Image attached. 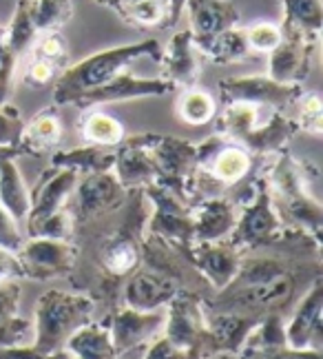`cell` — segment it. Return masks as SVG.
I'll use <instances>...</instances> for the list:
<instances>
[{"label":"cell","instance_id":"1","mask_svg":"<svg viewBox=\"0 0 323 359\" xmlns=\"http://www.w3.org/2000/svg\"><path fill=\"white\" fill-rule=\"evenodd\" d=\"M139 58H151L160 62L162 60V43L156 38L139 40L131 45H120L95 51L91 56L82 58L74 65H67L55 78L53 87V102L58 107L71 104L78 95L84 91H91L95 87L104 85L111 78L126 72V67Z\"/></svg>","mask_w":323,"mask_h":359},{"label":"cell","instance_id":"2","mask_svg":"<svg viewBox=\"0 0 323 359\" xmlns=\"http://www.w3.org/2000/svg\"><path fill=\"white\" fill-rule=\"evenodd\" d=\"M91 313L87 297L49 291L38 302V353H49L58 344L76 333V328Z\"/></svg>","mask_w":323,"mask_h":359},{"label":"cell","instance_id":"3","mask_svg":"<svg viewBox=\"0 0 323 359\" xmlns=\"http://www.w3.org/2000/svg\"><path fill=\"white\" fill-rule=\"evenodd\" d=\"M303 85H294V82H277L268 74L257 76H231L219 80L217 93L219 100L226 102H250V104H266L273 109L294 107L303 93Z\"/></svg>","mask_w":323,"mask_h":359},{"label":"cell","instance_id":"4","mask_svg":"<svg viewBox=\"0 0 323 359\" xmlns=\"http://www.w3.org/2000/svg\"><path fill=\"white\" fill-rule=\"evenodd\" d=\"M177 91L173 82L162 78H139L135 74L122 72L116 78H111L104 85L95 87L91 91H84L82 95L71 102L78 109H91L97 104H109V102H126V100H142V98H160V95H168Z\"/></svg>","mask_w":323,"mask_h":359},{"label":"cell","instance_id":"5","mask_svg":"<svg viewBox=\"0 0 323 359\" xmlns=\"http://www.w3.org/2000/svg\"><path fill=\"white\" fill-rule=\"evenodd\" d=\"M74 193H76V211L80 222L118 211L129 200V189L120 182L114 169L82 175Z\"/></svg>","mask_w":323,"mask_h":359},{"label":"cell","instance_id":"6","mask_svg":"<svg viewBox=\"0 0 323 359\" xmlns=\"http://www.w3.org/2000/svg\"><path fill=\"white\" fill-rule=\"evenodd\" d=\"M282 27V25H279ZM282 43L268 53V76L277 82H301L310 76L312 56L317 49V40L305 38L297 32H290L282 27Z\"/></svg>","mask_w":323,"mask_h":359},{"label":"cell","instance_id":"7","mask_svg":"<svg viewBox=\"0 0 323 359\" xmlns=\"http://www.w3.org/2000/svg\"><path fill=\"white\" fill-rule=\"evenodd\" d=\"M158 133L126 135L116 149L114 173L126 189H144L158 177L156 162L151 156V147L156 144Z\"/></svg>","mask_w":323,"mask_h":359},{"label":"cell","instance_id":"8","mask_svg":"<svg viewBox=\"0 0 323 359\" xmlns=\"http://www.w3.org/2000/svg\"><path fill=\"white\" fill-rule=\"evenodd\" d=\"M78 180L80 175L76 171L60 169V167H49L38 177L36 191L32 193V209L27 213L29 233L42 222V219H47L49 215L64 209L67 200L74 196Z\"/></svg>","mask_w":323,"mask_h":359},{"label":"cell","instance_id":"9","mask_svg":"<svg viewBox=\"0 0 323 359\" xmlns=\"http://www.w3.org/2000/svg\"><path fill=\"white\" fill-rule=\"evenodd\" d=\"M294 293V278L290 273L282 271L275 278L259 282L235 286V291L228 293L226 306L228 313H255V311H270L279 309L292 297Z\"/></svg>","mask_w":323,"mask_h":359},{"label":"cell","instance_id":"10","mask_svg":"<svg viewBox=\"0 0 323 359\" xmlns=\"http://www.w3.org/2000/svg\"><path fill=\"white\" fill-rule=\"evenodd\" d=\"M160 65L164 67V78L177 89L195 87L202 74V56L193 43L191 29H181L171 36L166 47H162Z\"/></svg>","mask_w":323,"mask_h":359},{"label":"cell","instance_id":"11","mask_svg":"<svg viewBox=\"0 0 323 359\" xmlns=\"http://www.w3.org/2000/svg\"><path fill=\"white\" fill-rule=\"evenodd\" d=\"M299 135V124L294 118H288L282 109H273V116L266 124H257L255 129L248 131L240 142L250 154L257 156H273L277 151L288 149L292 137Z\"/></svg>","mask_w":323,"mask_h":359},{"label":"cell","instance_id":"12","mask_svg":"<svg viewBox=\"0 0 323 359\" xmlns=\"http://www.w3.org/2000/svg\"><path fill=\"white\" fill-rule=\"evenodd\" d=\"M193 38L213 36L240 22V9L233 0H186Z\"/></svg>","mask_w":323,"mask_h":359},{"label":"cell","instance_id":"13","mask_svg":"<svg viewBox=\"0 0 323 359\" xmlns=\"http://www.w3.org/2000/svg\"><path fill=\"white\" fill-rule=\"evenodd\" d=\"M198 171H202L215 187H231L242 182L252 171V154L242 144L226 142L208 160V164H204Z\"/></svg>","mask_w":323,"mask_h":359},{"label":"cell","instance_id":"14","mask_svg":"<svg viewBox=\"0 0 323 359\" xmlns=\"http://www.w3.org/2000/svg\"><path fill=\"white\" fill-rule=\"evenodd\" d=\"M62 142V122L53 109H42L22 127L18 149L22 156H42L53 154Z\"/></svg>","mask_w":323,"mask_h":359},{"label":"cell","instance_id":"15","mask_svg":"<svg viewBox=\"0 0 323 359\" xmlns=\"http://www.w3.org/2000/svg\"><path fill=\"white\" fill-rule=\"evenodd\" d=\"M177 284L168 275L153 273V271H142L131 278V282L126 284L124 297L129 302V306L135 311H151L160 306V304L168 302L175 297Z\"/></svg>","mask_w":323,"mask_h":359},{"label":"cell","instance_id":"16","mask_svg":"<svg viewBox=\"0 0 323 359\" xmlns=\"http://www.w3.org/2000/svg\"><path fill=\"white\" fill-rule=\"evenodd\" d=\"M193 43L198 47L202 58H208L215 65L240 62L250 53L248 43H246V32L240 29V27H231V29H224L213 36L193 38Z\"/></svg>","mask_w":323,"mask_h":359},{"label":"cell","instance_id":"17","mask_svg":"<svg viewBox=\"0 0 323 359\" xmlns=\"http://www.w3.org/2000/svg\"><path fill=\"white\" fill-rule=\"evenodd\" d=\"M16 160L18 158H7L0 162V206L18 222L27 219L32 209V191L27 189Z\"/></svg>","mask_w":323,"mask_h":359},{"label":"cell","instance_id":"18","mask_svg":"<svg viewBox=\"0 0 323 359\" xmlns=\"http://www.w3.org/2000/svg\"><path fill=\"white\" fill-rule=\"evenodd\" d=\"M114 162H116V151L95 147V144H82L78 149L53 151L51 154V167L71 169L80 177L89 173L111 171L114 169Z\"/></svg>","mask_w":323,"mask_h":359},{"label":"cell","instance_id":"19","mask_svg":"<svg viewBox=\"0 0 323 359\" xmlns=\"http://www.w3.org/2000/svg\"><path fill=\"white\" fill-rule=\"evenodd\" d=\"M20 255L25 264L34 273H58L71 264V246H67L62 240L51 238H36L29 244H22Z\"/></svg>","mask_w":323,"mask_h":359},{"label":"cell","instance_id":"20","mask_svg":"<svg viewBox=\"0 0 323 359\" xmlns=\"http://www.w3.org/2000/svg\"><path fill=\"white\" fill-rule=\"evenodd\" d=\"M321 302H323V291L321 284H317L312 288V293L303 299V304L299 306V311L294 313L292 322L288 326L286 339L292 348H305V344H310L312 335L319 333L321 328Z\"/></svg>","mask_w":323,"mask_h":359},{"label":"cell","instance_id":"21","mask_svg":"<svg viewBox=\"0 0 323 359\" xmlns=\"http://www.w3.org/2000/svg\"><path fill=\"white\" fill-rule=\"evenodd\" d=\"M284 9V22L282 27L290 32H297L310 40L321 36L323 25V5L321 0H279Z\"/></svg>","mask_w":323,"mask_h":359},{"label":"cell","instance_id":"22","mask_svg":"<svg viewBox=\"0 0 323 359\" xmlns=\"http://www.w3.org/2000/svg\"><path fill=\"white\" fill-rule=\"evenodd\" d=\"M233 219H235V211L226 200L208 198L195 211L193 233L202 240H213L224 236L233 226Z\"/></svg>","mask_w":323,"mask_h":359},{"label":"cell","instance_id":"23","mask_svg":"<svg viewBox=\"0 0 323 359\" xmlns=\"http://www.w3.org/2000/svg\"><path fill=\"white\" fill-rule=\"evenodd\" d=\"M80 133L84 144H95L104 149H116L126 137L124 124L116 116L104 111H91L84 116L80 122Z\"/></svg>","mask_w":323,"mask_h":359},{"label":"cell","instance_id":"24","mask_svg":"<svg viewBox=\"0 0 323 359\" xmlns=\"http://www.w3.org/2000/svg\"><path fill=\"white\" fill-rule=\"evenodd\" d=\"M259 124V107L250 102H226L217 118L215 133L224 135L228 142H240L242 137Z\"/></svg>","mask_w":323,"mask_h":359},{"label":"cell","instance_id":"25","mask_svg":"<svg viewBox=\"0 0 323 359\" xmlns=\"http://www.w3.org/2000/svg\"><path fill=\"white\" fill-rule=\"evenodd\" d=\"M32 7H34V0H18L16 9L11 13V20L5 27V43L16 58L25 56V53L32 49L34 40L38 38L36 25L32 18Z\"/></svg>","mask_w":323,"mask_h":359},{"label":"cell","instance_id":"26","mask_svg":"<svg viewBox=\"0 0 323 359\" xmlns=\"http://www.w3.org/2000/svg\"><path fill=\"white\" fill-rule=\"evenodd\" d=\"M177 118L181 122L191 124V127H204V124L213 122L217 116V102L215 98L204 89L188 87L181 89L177 104H175Z\"/></svg>","mask_w":323,"mask_h":359},{"label":"cell","instance_id":"27","mask_svg":"<svg viewBox=\"0 0 323 359\" xmlns=\"http://www.w3.org/2000/svg\"><path fill=\"white\" fill-rule=\"evenodd\" d=\"M69 348L78 355V359H114L111 335L100 326L76 330L74 337L69 339Z\"/></svg>","mask_w":323,"mask_h":359},{"label":"cell","instance_id":"28","mask_svg":"<svg viewBox=\"0 0 323 359\" xmlns=\"http://www.w3.org/2000/svg\"><path fill=\"white\" fill-rule=\"evenodd\" d=\"M74 16L71 0H34L32 18L38 36L45 32H58Z\"/></svg>","mask_w":323,"mask_h":359},{"label":"cell","instance_id":"29","mask_svg":"<svg viewBox=\"0 0 323 359\" xmlns=\"http://www.w3.org/2000/svg\"><path fill=\"white\" fill-rule=\"evenodd\" d=\"M160 322V317H151V315H142V311H124L118 320H116V341L118 346H131V344L142 339L149 330L156 328V324Z\"/></svg>","mask_w":323,"mask_h":359},{"label":"cell","instance_id":"30","mask_svg":"<svg viewBox=\"0 0 323 359\" xmlns=\"http://www.w3.org/2000/svg\"><path fill=\"white\" fill-rule=\"evenodd\" d=\"M297 107V114L294 120L299 124V133L319 137L323 133V104H321V95L315 91H303L301 98L294 102Z\"/></svg>","mask_w":323,"mask_h":359},{"label":"cell","instance_id":"31","mask_svg":"<svg viewBox=\"0 0 323 359\" xmlns=\"http://www.w3.org/2000/svg\"><path fill=\"white\" fill-rule=\"evenodd\" d=\"M32 56L40 58V60H47L51 65H55L62 72L69 62V47H67V40L60 32H45L40 34L34 45H32Z\"/></svg>","mask_w":323,"mask_h":359},{"label":"cell","instance_id":"32","mask_svg":"<svg viewBox=\"0 0 323 359\" xmlns=\"http://www.w3.org/2000/svg\"><path fill=\"white\" fill-rule=\"evenodd\" d=\"M166 0H139L124 7L122 18L137 27H160L166 25Z\"/></svg>","mask_w":323,"mask_h":359},{"label":"cell","instance_id":"33","mask_svg":"<svg viewBox=\"0 0 323 359\" xmlns=\"http://www.w3.org/2000/svg\"><path fill=\"white\" fill-rule=\"evenodd\" d=\"M200 264L219 286L226 284L235 273V257L226 248H208L200 255Z\"/></svg>","mask_w":323,"mask_h":359},{"label":"cell","instance_id":"34","mask_svg":"<svg viewBox=\"0 0 323 359\" xmlns=\"http://www.w3.org/2000/svg\"><path fill=\"white\" fill-rule=\"evenodd\" d=\"M210 330H213V337L219 346H233L237 339L244 337L246 320L237 313H221L210 324Z\"/></svg>","mask_w":323,"mask_h":359},{"label":"cell","instance_id":"35","mask_svg":"<svg viewBox=\"0 0 323 359\" xmlns=\"http://www.w3.org/2000/svg\"><path fill=\"white\" fill-rule=\"evenodd\" d=\"M246 32V43L250 51H259V53H270L279 43H282V27L275 22H257L248 27Z\"/></svg>","mask_w":323,"mask_h":359},{"label":"cell","instance_id":"36","mask_svg":"<svg viewBox=\"0 0 323 359\" xmlns=\"http://www.w3.org/2000/svg\"><path fill=\"white\" fill-rule=\"evenodd\" d=\"M104 264H106L109 273H114V275L129 273L137 264L135 244L131 240H118L116 244H111L104 255Z\"/></svg>","mask_w":323,"mask_h":359},{"label":"cell","instance_id":"37","mask_svg":"<svg viewBox=\"0 0 323 359\" xmlns=\"http://www.w3.org/2000/svg\"><path fill=\"white\" fill-rule=\"evenodd\" d=\"M22 116L11 102L0 104V147H16L20 142V133H22Z\"/></svg>","mask_w":323,"mask_h":359},{"label":"cell","instance_id":"38","mask_svg":"<svg viewBox=\"0 0 323 359\" xmlns=\"http://www.w3.org/2000/svg\"><path fill=\"white\" fill-rule=\"evenodd\" d=\"M18 58L9 51L5 43V27L0 25V104L9 102L11 93V82H13V72H16Z\"/></svg>","mask_w":323,"mask_h":359},{"label":"cell","instance_id":"39","mask_svg":"<svg viewBox=\"0 0 323 359\" xmlns=\"http://www.w3.org/2000/svg\"><path fill=\"white\" fill-rule=\"evenodd\" d=\"M58 74H60V69L55 67V65H51V62H47V60H40V58H34V56H32L29 65H27V69H25L22 80H25V85L40 89V87L51 85V82H53L55 78H58Z\"/></svg>","mask_w":323,"mask_h":359},{"label":"cell","instance_id":"40","mask_svg":"<svg viewBox=\"0 0 323 359\" xmlns=\"http://www.w3.org/2000/svg\"><path fill=\"white\" fill-rule=\"evenodd\" d=\"M0 248L7 253H20L22 248V236L13 219L3 206H0Z\"/></svg>","mask_w":323,"mask_h":359},{"label":"cell","instance_id":"41","mask_svg":"<svg viewBox=\"0 0 323 359\" xmlns=\"http://www.w3.org/2000/svg\"><path fill=\"white\" fill-rule=\"evenodd\" d=\"M270 355H266L263 351H257V348H250L246 359H321V355L317 351L312 353H305L303 348L297 351V348H292V351H277L275 346L268 348Z\"/></svg>","mask_w":323,"mask_h":359},{"label":"cell","instance_id":"42","mask_svg":"<svg viewBox=\"0 0 323 359\" xmlns=\"http://www.w3.org/2000/svg\"><path fill=\"white\" fill-rule=\"evenodd\" d=\"M186 7V0H166V25L164 27H175L181 18V11Z\"/></svg>","mask_w":323,"mask_h":359},{"label":"cell","instance_id":"43","mask_svg":"<svg viewBox=\"0 0 323 359\" xmlns=\"http://www.w3.org/2000/svg\"><path fill=\"white\" fill-rule=\"evenodd\" d=\"M149 359H179V353L175 348V344L173 341H160L156 348L151 351Z\"/></svg>","mask_w":323,"mask_h":359},{"label":"cell","instance_id":"44","mask_svg":"<svg viewBox=\"0 0 323 359\" xmlns=\"http://www.w3.org/2000/svg\"><path fill=\"white\" fill-rule=\"evenodd\" d=\"M0 359H47V357H40V353H18V351H11V353H0Z\"/></svg>","mask_w":323,"mask_h":359},{"label":"cell","instance_id":"45","mask_svg":"<svg viewBox=\"0 0 323 359\" xmlns=\"http://www.w3.org/2000/svg\"><path fill=\"white\" fill-rule=\"evenodd\" d=\"M11 271H13L11 259L7 257V251H3V248H0V280L7 278V275H9Z\"/></svg>","mask_w":323,"mask_h":359},{"label":"cell","instance_id":"46","mask_svg":"<svg viewBox=\"0 0 323 359\" xmlns=\"http://www.w3.org/2000/svg\"><path fill=\"white\" fill-rule=\"evenodd\" d=\"M97 5H102V7H109V9H114L118 16L122 18V13H124V9H122V0H95Z\"/></svg>","mask_w":323,"mask_h":359},{"label":"cell","instance_id":"47","mask_svg":"<svg viewBox=\"0 0 323 359\" xmlns=\"http://www.w3.org/2000/svg\"><path fill=\"white\" fill-rule=\"evenodd\" d=\"M22 151L16 147H0V162L7 160V158H20Z\"/></svg>","mask_w":323,"mask_h":359},{"label":"cell","instance_id":"48","mask_svg":"<svg viewBox=\"0 0 323 359\" xmlns=\"http://www.w3.org/2000/svg\"><path fill=\"white\" fill-rule=\"evenodd\" d=\"M135 3H139V0H122V9L129 7V5H135Z\"/></svg>","mask_w":323,"mask_h":359}]
</instances>
